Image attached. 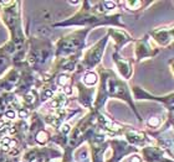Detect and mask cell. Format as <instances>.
I'll return each mask as SVG.
<instances>
[{
  "instance_id": "cell-1",
  "label": "cell",
  "mask_w": 174,
  "mask_h": 162,
  "mask_svg": "<svg viewBox=\"0 0 174 162\" xmlns=\"http://www.w3.org/2000/svg\"><path fill=\"white\" fill-rule=\"evenodd\" d=\"M83 82H85L87 86H93V84H96L97 82V76L92 72H90L85 76V78H83Z\"/></svg>"
},
{
  "instance_id": "cell-2",
  "label": "cell",
  "mask_w": 174,
  "mask_h": 162,
  "mask_svg": "<svg viewBox=\"0 0 174 162\" xmlns=\"http://www.w3.org/2000/svg\"><path fill=\"white\" fill-rule=\"evenodd\" d=\"M148 124L151 126H158L159 125V119L158 118H151L148 120Z\"/></svg>"
},
{
  "instance_id": "cell-3",
  "label": "cell",
  "mask_w": 174,
  "mask_h": 162,
  "mask_svg": "<svg viewBox=\"0 0 174 162\" xmlns=\"http://www.w3.org/2000/svg\"><path fill=\"white\" fill-rule=\"evenodd\" d=\"M68 82V78L66 76H62V77H60V79H59V84L60 86H65V84Z\"/></svg>"
},
{
  "instance_id": "cell-4",
  "label": "cell",
  "mask_w": 174,
  "mask_h": 162,
  "mask_svg": "<svg viewBox=\"0 0 174 162\" xmlns=\"http://www.w3.org/2000/svg\"><path fill=\"white\" fill-rule=\"evenodd\" d=\"M104 6H106L107 9H115L116 3L115 1H104Z\"/></svg>"
},
{
  "instance_id": "cell-5",
  "label": "cell",
  "mask_w": 174,
  "mask_h": 162,
  "mask_svg": "<svg viewBox=\"0 0 174 162\" xmlns=\"http://www.w3.org/2000/svg\"><path fill=\"white\" fill-rule=\"evenodd\" d=\"M6 116L12 119V118H15V113H14L12 110H9V111H6Z\"/></svg>"
},
{
  "instance_id": "cell-6",
  "label": "cell",
  "mask_w": 174,
  "mask_h": 162,
  "mask_svg": "<svg viewBox=\"0 0 174 162\" xmlns=\"http://www.w3.org/2000/svg\"><path fill=\"white\" fill-rule=\"evenodd\" d=\"M126 4H127V6H139V5H141V3H139V1H134V3H131V1H127Z\"/></svg>"
},
{
  "instance_id": "cell-7",
  "label": "cell",
  "mask_w": 174,
  "mask_h": 162,
  "mask_svg": "<svg viewBox=\"0 0 174 162\" xmlns=\"http://www.w3.org/2000/svg\"><path fill=\"white\" fill-rule=\"evenodd\" d=\"M62 131H64V132H68L70 131V125L68 124H65L64 126H62Z\"/></svg>"
},
{
  "instance_id": "cell-8",
  "label": "cell",
  "mask_w": 174,
  "mask_h": 162,
  "mask_svg": "<svg viewBox=\"0 0 174 162\" xmlns=\"http://www.w3.org/2000/svg\"><path fill=\"white\" fill-rule=\"evenodd\" d=\"M71 93H72V89L70 88L68 86H66V87H65V94H67V95H68V94H71Z\"/></svg>"
},
{
  "instance_id": "cell-9",
  "label": "cell",
  "mask_w": 174,
  "mask_h": 162,
  "mask_svg": "<svg viewBox=\"0 0 174 162\" xmlns=\"http://www.w3.org/2000/svg\"><path fill=\"white\" fill-rule=\"evenodd\" d=\"M51 95H52V92H51V90H46V93H45V97H46V98H47V97L50 98Z\"/></svg>"
},
{
  "instance_id": "cell-10",
  "label": "cell",
  "mask_w": 174,
  "mask_h": 162,
  "mask_svg": "<svg viewBox=\"0 0 174 162\" xmlns=\"http://www.w3.org/2000/svg\"><path fill=\"white\" fill-rule=\"evenodd\" d=\"M131 162H141V158H139V157H137V156H136V157H134L133 160H132Z\"/></svg>"
},
{
  "instance_id": "cell-11",
  "label": "cell",
  "mask_w": 174,
  "mask_h": 162,
  "mask_svg": "<svg viewBox=\"0 0 174 162\" xmlns=\"http://www.w3.org/2000/svg\"><path fill=\"white\" fill-rule=\"evenodd\" d=\"M70 4H72V5H77L79 1H70Z\"/></svg>"
}]
</instances>
